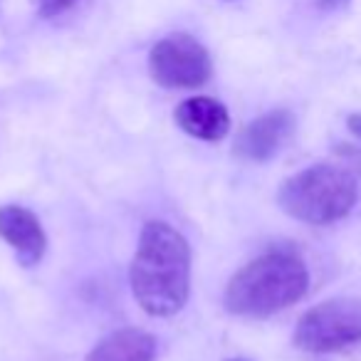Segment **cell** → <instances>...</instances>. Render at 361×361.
<instances>
[{"label":"cell","instance_id":"obj_1","mask_svg":"<svg viewBox=\"0 0 361 361\" xmlns=\"http://www.w3.org/2000/svg\"><path fill=\"white\" fill-rule=\"evenodd\" d=\"M129 282L136 305L149 317L178 314L191 295L188 240L166 221H149L131 257Z\"/></svg>","mask_w":361,"mask_h":361},{"label":"cell","instance_id":"obj_3","mask_svg":"<svg viewBox=\"0 0 361 361\" xmlns=\"http://www.w3.org/2000/svg\"><path fill=\"white\" fill-rule=\"evenodd\" d=\"M359 203V178L346 166L314 164L282 180L277 206L307 226H329Z\"/></svg>","mask_w":361,"mask_h":361},{"label":"cell","instance_id":"obj_4","mask_svg":"<svg viewBox=\"0 0 361 361\" xmlns=\"http://www.w3.org/2000/svg\"><path fill=\"white\" fill-rule=\"evenodd\" d=\"M292 341L310 354H331L361 344V297H331L307 310Z\"/></svg>","mask_w":361,"mask_h":361},{"label":"cell","instance_id":"obj_8","mask_svg":"<svg viewBox=\"0 0 361 361\" xmlns=\"http://www.w3.org/2000/svg\"><path fill=\"white\" fill-rule=\"evenodd\" d=\"M173 121L180 131L198 141H223L231 131V114L213 97H191L180 102L173 111Z\"/></svg>","mask_w":361,"mask_h":361},{"label":"cell","instance_id":"obj_7","mask_svg":"<svg viewBox=\"0 0 361 361\" xmlns=\"http://www.w3.org/2000/svg\"><path fill=\"white\" fill-rule=\"evenodd\" d=\"M0 240H6L23 267H35L47 252V235L42 223L25 206L0 208Z\"/></svg>","mask_w":361,"mask_h":361},{"label":"cell","instance_id":"obj_10","mask_svg":"<svg viewBox=\"0 0 361 361\" xmlns=\"http://www.w3.org/2000/svg\"><path fill=\"white\" fill-rule=\"evenodd\" d=\"M77 0H40V16L42 18H55L60 13L70 11Z\"/></svg>","mask_w":361,"mask_h":361},{"label":"cell","instance_id":"obj_13","mask_svg":"<svg viewBox=\"0 0 361 361\" xmlns=\"http://www.w3.org/2000/svg\"><path fill=\"white\" fill-rule=\"evenodd\" d=\"M231 361H245V359H231Z\"/></svg>","mask_w":361,"mask_h":361},{"label":"cell","instance_id":"obj_2","mask_svg":"<svg viewBox=\"0 0 361 361\" xmlns=\"http://www.w3.org/2000/svg\"><path fill=\"white\" fill-rule=\"evenodd\" d=\"M310 290L305 257L292 247H272L231 277L223 305L231 314L265 319L300 302Z\"/></svg>","mask_w":361,"mask_h":361},{"label":"cell","instance_id":"obj_5","mask_svg":"<svg viewBox=\"0 0 361 361\" xmlns=\"http://www.w3.org/2000/svg\"><path fill=\"white\" fill-rule=\"evenodd\" d=\"M149 75L164 90H196L211 80L213 62L196 37L173 32L151 47Z\"/></svg>","mask_w":361,"mask_h":361},{"label":"cell","instance_id":"obj_12","mask_svg":"<svg viewBox=\"0 0 361 361\" xmlns=\"http://www.w3.org/2000/svg\"><path fill=\"white\" fill-rule=\"evenodd\" d=\"M317 8H322V11H336V8L346 6L349 0H314Z\"/></svg>","mask_w":361,"mask_h":361},{"label":"cell","instance_id":"obj_11","mask_svg":"<svg viewBox=\"0 0 361 361\" xmlns=\"http://www.w3.org/2000/svg\"><path fill=\"white\" fill-rule=\"evenodd\" d=\"M346 126H349V131L356 136V139L361 141V114L356 111V114H349V119H346Z\"/></svg>","mask_w":361,"mask_h":361},{"label":"cell","instance_id":"obj_6","mask_svg":"<svg viewBox=\"0 0 361 361\" xmlns=\"http://www.w3.org/2000/svg\"><path fill=\"white\" fill-rule=\"evenodd\" d=\"M295 126L297 121L290 109H272L260 114L235 136L233 154L247 164H267L290 144Z\"/></svg>","mask_w":361,"mask_h":361},{"label":"cell","instance_id":"obj_9","mask_svg":"<svg viewBox=\"0 0 361 361\" xmlns=\"http://www.w3.org/2000/svg\"><path fill=\"white\" fill-rule=\"evenodd\" d=\"M156 339L144 329H119L99 341L85 361H154Z\"/></svg>","mask_w":361,"mask_h":361}]
</instances>
